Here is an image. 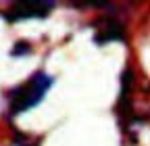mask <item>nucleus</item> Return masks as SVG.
<instances>
[{
    "label": "nucleus",
    "instance_id": "nucleus-3",
    "mask_svg": "<svg viewBox=\"0 0 150 146\" xmlns=\"http://www.w3.org/2000/svg\"><path fill=\"white\" fill-rule=\"evenodd\" d=\"M52 0H19L8 6V11L2 13V17L8 23H19L27 19H46V17L54 11Z\"/></svg>",
    "mask_w": 150,
    "mask_h": 146
},
{
    "label": "nucleus",
    "instance_id": "nucleus-5",
    "mask_svg": "<svg viewBox=\"0 0 150 146\" xmlns=\"http://www.w3.org/2000/svg\"><path fill=\"white\" fill-rule=\"evenodd\" d=\"M6 146H40V138H33L25 132H15Z\"/></svg>",
    "mask_w": 150,
    "mask_h": 146
},
{
    "label": "nucleus",
    "instance_id": "nucleus-1",
    "mask_svg": "<svg viewBox=\"0 0 150 146\" xmlns=\"http://www.w3.org/2000/svg\"><path fill=\"white\" fill-rule=\"evenodd\" d=\"M115 113L123 136L134 144L138 140V130L150 121V82H138V73L131 65H127L121 73Z\"/></svg>",
    "mask_w": 150,
    "mask_h": 146
},
{
    "label": "nucleus",
    "instance_id": "nucleus-2",
    "mask_svg": "<svg viewBox=\"0 0 150 146\" xmlns=\"http://www.w3.org/2000/svg\"><path fill=\"white\" fill-rule=\"evenodd\" d=\"M52 86H54V75H50L46 71L31 73L25 82L17 84L15 88H11L6 92V115L17 117L21 113L35 108L46 98Z\"/></svg>",
    "mask_w": 150,
    "mask_h": 146
},
{
    "label": "nucleus",
    "instance_id": "nucleus-6",
    "mask_svg": "<svg viewBox=\"0 0 150 146\" xmlns=\"http://www.w3.org/2000/svg\"><path fill=\"white\" fill-rule=\"evenodd\" d=\"M31 44L29 42H25V40H19L13 48H11V57L13 59H21V57H25V54H31Z\"/></svg>",
    "mask_w": 150,
    "mask_h": 146
},
{
    "label": "nucleus",
    "instance_id": "nucleus-4",
    "mask_svg": "<svg viewBox=\"0 0 150 146\" xmlns=\"http://www.w3.org/2000/svg\"><path fill=\"white\" fill-rule=\"evenodd\" d=\"M94 27V44L96 46H106L112 42H127V29L125 23L115 15H104L100 19H96L92 23Z\"/></svg>",
    "mask_w": 150,
    "mask_h": 146
}]
</instances>
